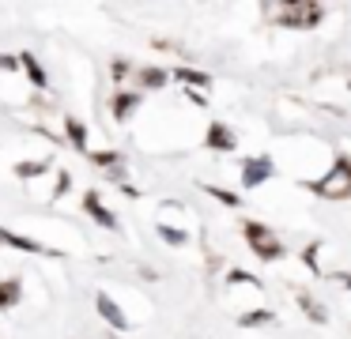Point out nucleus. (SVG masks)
Instances as JSON below:
<instances>
[{"instance_id": "2eb2a0df", "label": "nucleus", "mask_w": 351, "mask_h": 339, "mask_svg": "<svg viewBox=\"0 0 351 339\" xmlns=\"http://www.w3.org/2000/svg\"><path fill=\"white\" fill-rule=\"evenodd\" d=\"M170 79H178V83H189V87H212V75L208 72H197V68H174L170 72Z\"/></svg>"}, {"instance_id": "b1692460", "label": "nucleus", "mask_w": 351, "mask_h": 339, "mask_svg": "<svg viewBox=\"0 0 351 339\" xmlns=\"http://www.w3.org/2000/svg\"><path fill=\"white\" fill-rule=\"evenodd\" d=\"M0 72H19V57H12V53H0Z\"/></svg>"}, {"instance_id": "aec40b11", "label": "nucleus", "mask_w": 351, "mask_h": 339, "mask_svg": "<svg viewBox=\"0 0 351 339\" xmlns=\"http://www.w3.org/2000/svg\"><path fill=\"white\" fill-rule=\"evenodd\" d=\"M208 196H215L219 203H227V208H242V200H238V192H230V188H219V185H204Z\"/></svg>"}, {"instance_id": "f257e3e1", "label": "nucleus", "mask_w": 351, "mask_h": 339, "mask_svg": "<svg viewBox=\"0 0 351 339\" xmlns=\"http://www.w3.org/2000/svg\"><path fill=\"white\" fill-rule=\"evenodd\" d=\"M310 192H317L321 200H351V155H336L332 170L325 173L321 181H306Z\"/></svg>"}, {"instance_id": "f3484780", "label": "nucleus", "mask_w": 351, "mask_h": 339, "mask_svg": "<svg viewBox=\"0 0 351 339\" xmlns=\"http://www.w3.org/2000/svg\"><path fill=\"white\" fill-rule=\"evenodd\" d=\"M298 305H302V313L310 316L313 324H325L328 321V313H325V305H317L313 301V294H306V290H298Z\"/></svg>"}, {"instance_id": "f03ea898", "label": "nucleus", "mask_w": 351, "mask_h": 339, "mask_svg": "<svg viewBox=\"0 0 351 339\" xmlns=\"http://www.w3.org/2000/svg\"><path fill=\"white\" fill-rule=\"evenodd\" d=\"M242 234H245V245L253 249V256H261L265 264L280 260V256L287 253V245H283V241L276 238L272 226L257 223V218H245V223H242Z\"/></svg>"}, {"instance_id": "9d476101", "label": "nucleus", "mask_w": 351, "mask_h": 339, "mask_svg": "<svg viewBox=\"0 0 351 339\" xmlns=\"http://www.w3.org/2000/svg\"><path fill=\"white\" fill-rule=\"evenodd\" d=\"M16 57H19V68H23V72H27V79H31V83H34V87H38V90H46V87H49V75H46V68H42V60L34 57L31 49L16 53Z\"/></svg>"}, {"instance_id": "4be33fe9", "label": "nucleus", "mask_w": 351, "mask_h": 339, "mask_svg": "<svg viewBox=\"0 0 351 339\" xmlns=\"http://www.w3.org/2000/svg\"><path fill=\"white\" fill-rule=\"evenodd\" d=\"M317 249H321V241H310V245L302 249V260H306V268H310L313 275H321V268H317Z\"/></svg>"}, {"instance_id": "7ed1b4c3", "label": "nucleus", "mask_w": 351, "mask_h": 339, "mask_svg": "<svg viewBox=\"0 0 351 339\" xmlns=\"http://www.w3.org/2000/svg\"><path fill=\"white\" fill-rule=\"evenodd\" d=\"M321 19H325V8H321L317 0H291V4L280 8V15H276V27L313 30V27H321Z\"/></svg>"}, {"instance_id": "1a4fd4ad", "label": "nucleus", "mask_w": 351, "mask_h": 339, "mask_svg": "<svg viewBox=\"0 0 351 339\" xmlns=\"http://www.w3.org/2000/svg\"><path fill=\"white\" fill-rule=\"evenodd\" d=\"M0 245H12V249H19V253H49V256H61L57 249H46L42 241L23 238V234H16V230H4V226H0Z\"/></svg>"}, {"instance_id": "0eeeda50", "label": "nucleus", "mask_w": 351, "mask_h": 339, "mask_svg": "<svg viewBox=\"0 0 351 339\" xmlns=\"http://www.w3.org/2000/svg\"><path fill=\"white\" fill-rule=\"evenodd\" d=\"M95 309H99V316L110 324L114 331H129V316H125V309L117 305L110 294H95Z\"/></svg>"}, {"instance_id": "20e7f679", "label": "nucleus", "mask_w": 351, "mask_h": 339, "mask_svg": "<svg viewBox=\"0 0 351 339\" xmlns=\"http://www.w3.org/2000/svg\"><path fill=\"white\" fill-rule=\"evenodd\" d=\"M80 208H84V215H87V218H95V223H99L102 230H117V226H121V223H117V215H114V211H110L106 203H102L99 188H87V192H84V200H80Z\"/></svg>"}, {"instance_id": "412c9836", "label": "nucleus", "mask_w": 351, "mask_h": 339, "mask_svg": "<svg viewBox=\"0 0 351 339\" xmlns=\"http://www.w3.org/2000/svg\"><path fill=\"white\" fill-rule=\"evenodd\" d=\"M129 72H132V64H129L125 57H114V60H110V75H114V83H125V75H129Z\"/></svg>"}, {"instance_id": "ddd939ff", "label": "nucleus", "mask_w": 351, "mask_h": 339, "mask_svg": "<svg viewBox=\"0 0 351 339\" xmlns=\"http://www.w3.org/2000/svg\"><path fill=\"white\" fill-rule=\"evenodd\" d=\"M64 136H69L72 151H80V155H87V125L80 117H64Z\"/></svg>"}, {"instance_id": "5701e85b", "label": "nucleus", "mask_w": 351, "mask_h": 339, "mask_svg": "<svg viewBox=\"0 0 351 339\" xmlns=\"http://www.w3.org/2000/svg\"><path fill=\"white\" fill-rule=\"evenodd\" d=\"M69 188H72V173H69V170H61V173H57V188H53V200H61V196L69 192Z\"/></svg>"}, {"instance_id": "423d86ee", "label": "nucleus", "mask_w": 351, "mask_h": 339, "mask_svg": "<svg viewBox=\"0 0 351 339\" xmlns=\"http://www.w3.org/2000/svg\"><path fill=\"white\" fill-rule=\"evenodd\" d=\"M140 102H144V90H114V98H110V117L129 121L140 110Z\"/></svg>"}, {"instance_id": "393cba45", "label": "nucleus", "mask_w": 351, "mask_h": 339, "mask_svg": "<svg viewBox=\"0 0 351 339\" xmlns=\"http://www.w3.org/2000/svg\"><path fill=\"white\" fill-rule=\"evenodd\" d=\"M227 279H230V283H250V286H261V279H253L250 271H230Z\"/></svg>"}, {"instance_id": "6e6552de", "label": "nucleus", "mask_w": 351, "mask_h": 339, "mask_svg": "<svg viewBox=\"0 0 351 339\" xmlns=\"http://www.w3.org/2000/svg\"><path fill=\"white\" fill-rule=\"evenodd\" d=\"M204 147H212V151H234L238 147L234 128L223 125V121H212V125H208V136H204Z\"/></svg>"}, {"instance_id": "39448f33", "label": "nucleus", "mask_w": 351, "mask_h": 339, "mask_svg": "<svg viewBox=\"0 0 351 339\" xmlns=\"http://www.w3.org/2000/svg\"><path fill=\"white\" fill-rule=\"evenodd\" d=\"M268 177H272V158H268V155H253V158H245V162H242V185L245 188L265 185Z\"/></svg>"}, {"instance_id": "6ab92c4d", "label": "nucleus", "mask_w": 351, "mask_h": 339, "mask_svg": "<svg viewBox=\"0 0 351 339\" xmlns=\"http://www.w3.org/2000/svg\"><path fill=\"white\" fill-rule=\"evenodd\" d=\"M276 316L268 313V309H253V313H242L238 316V324H242V328H257V324H272Z\"/></svg>"}, {"instance_id": "4468645a", "label": "nucleus", "mask_w": 351, "mask_h": 339, "mask_svg": "<svg viewBox=\"0 0 351 339\" xmlns=\"http://www.w3.org/2000/svg\"><path fill=\"white\" fill-rule=\"evenodd\" d=\"M49 158H27V162H16L12 166V173H16L19 181H31V177H42V173H49Z\"/></svg>"}, {"instance_id": "9b49d317", "label": "nucleus", "mask_w": 351, "mask_h": 339, "mask_svg": "<svg viewBox=\"0 0 351 339\" xmlns=\"http://www.w3.org/2000/svg\"><path fill=\"white\" fill-rule=\"evenodd\" d=\"M167 83H170V72H167V68H159V64L136 68V87H144V90H162Z\"/></svg>"}, {"instance_id": "a211bd4d", "label": "nucleus", "mask_w": 351, "mask_h": 339, "mask_svg": "<svg viewBox=\"0 0 351 339\" xmlns=\"http://www.w3.org/2000/svg\"><path fill=\"white\" fill-rule=\"evenodd\" d=\"M155 230H159V238L167 241V245H174V249L189 245V234H185V230H178V226H167V223H159Z\"/></svg>"}, {"instance_id": "f8f14e48", "label": "nucleus", "mask_w": 351, "mask_h": 339, "mask_svg": "<svg viewBox=\"0 0 351 339\" xmlns=\"http://www.w3.org/2000/svg\"><path fill=\"white\" fill-rule=\"evenodd\" d=\"M19 298H23V279H19V275L0 279V313L16 309V305H19Z\"/></svg>"}, {"instance_id": "a878e982", "label": "nucleus", "mask_w": 351, "mask_h": 339, "mask_svg": "<svg viewBox=\"0 0 351 339\" xmlns=\"http://www.w3.org/2000/svg\"><path fill=\"white\" fill-rule=\"evenodd\" d=\"M340 283H348V286H351V275H340Z\"/></svg>"}, {"instance_id": "dca6fc26", "label": "nucleus", "mask_w": 351, "mask_h": 339, "mask_svg": "<svg viewBox=\"0 0 351 339\" xmlns=\"http://www.w3.org/2000/svg\"><path fill=\"white\" fill-rule=\"evenodd\" d=\"M87 158H91V166H99V170H121L125 166L121 151H87Z\"/></svg>"}]
</instances>
